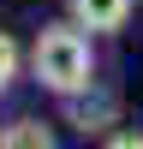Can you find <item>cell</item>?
Wrapping results in <instances>:
<instances>
[{"instance_id": "obj_1", "label": "cell", "mask_w": 143, "mask_h": 149, "mask_svg": "<svg viewBox=\"0 0 143 149\" xmlns=\"http://www.w3.org/2000/svg\"><path fill=\"white\" fill-rule=\"evenodd\" d=\"M30 72H36L42 90L60 95V102H66V95H83L95 84V48H90V36H83L78 24H48V30L36 36V48H30Z\"/></svg>"}, {"instance_id": "obj_2", "label": "cell", "mask_w": 143, "mask_h": 149, "mask_svg": "<svg viewBox=\"0 0 143 149\" xmlns=\"http://www.w3.org/2000/svg\"><path fill=\"white\" fill-rule=\"evenodd\" d=\"M131 18V0H72V24L90 36H107V30H125Z\"/></svg>"}, {"instance_id": "obj_3", "label": "cell", "mask_w": 143, "mask_h": 149, "mask_svg": "<svg viewBox=\"0 0 143 149\" xmlns=\"http://www.w3.org/2000/svg\"><path fill=\"white\" fill-rule=\"evenodd\" d=\"M66 107H72V125H78V131H101V125H113V113H119V102L107 90L95 95V84L83 95H66Z\"/></svg>"}, {"instance_id": "obj_4", "label": "cell", "mask_w": 143, "mask_h": 149, "mask_svg": "<svg viewBox=\"0 0 143 149\" xmlns=\"http://www.w3.org/2000/svg\"><path fill=\"white\" fill-rule=\"evenodd\" d=\"M0 149H60V137H54V125H42V119H12Z\"/></svg>"}, {"instance_id": "obj_5", "label": "cell", "mask_w": 143, "mask_h": 149, "mask_svg": "<svg viewBox=\"0 0 143 149\" xmlns=\"http://www.w3.org/2000/svg\"><path fill=\"white\" fill-rule=\"evenodd\" d=\"M18 60H24V54H18V42H12L6 30H0V90H6L12 78H18Z\"/></svg>"}, {"instance_id": "obj_6", "label": "cell", "mask_w": 143, "mask_h": 149, "mask_svg": "<svg viewBox=\"0 0 143 149\" xmlns=\"http://www.w3.org/2000/svg\"><path fill=\"white\" fill-rule=\"evenodd\" d=\"M107 149H143V131H113Z\"/></svg>"}, {"instance_id": "obj_7", "label": "cell", "mask_w": 143, "mask_h": 149, "mask_svg": "<svg viewBox=\"0 0 143 149\" xmlns=\"http://www.w3.org/2000/svg\"><path fill=\"white\" fill-rule=\"evenodd\" d=\"M0 143H6V125H0Z\"/></svg>"}]
</instances>
